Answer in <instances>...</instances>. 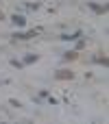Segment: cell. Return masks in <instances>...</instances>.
<instances>
[{"label": "cell", "mask_w": 109, "mask_h": 124, "mask_svg": "<svg viewBox=\"0 0 109 124\" xmlns=\"http://www.w3.org/2000/svg\"><path fill=\"white\" fill-rule=\"evenodd\" d=\"M9 105H11V107H15V109H17V107H22V105H20L15 98H11V100H9Z\"/></svg>", "instance_id": "cell-9"}, {"label": "cell", "mask_w": 109, "mask_h": 124, "mask_svg": "<svg viewBox=\"0 0 109 124\" xmlns=\"http://www.w3.org/2000/svg\"><path fill=\"white\" fill-rule=\"evenodd\" d=\"M37 59H39L37 54H26V57H24V63H35Z\"/></svg>", "instance_id": "cell-7"}, {"label": "cell", "mask_w": 109, "mask_h": 124, "mask_svg": "<svg viewBox=\"0 0 109 124\" xmlns=\"http://www.w3.org/2000/svg\"><path fill=\"white\" fill-rule=\"evenodd\" d=\"M0 20H4V13H2V11H0Z\"/></svg>", "instance_id": "cell-10"}, {"label": "cell", "mask_w": 109, "mask_h": 124, "mask_svg": "<svg viewBox=\"0 0 109 124\" xmlns=\"http://www.w3.org/2000/svg\"><path fill=\"white\" fill-rule=\"evenodd\" d=\"M87 7L94 11V13H98V15H103V13H107V4H96V2H87Z\"/></svg>", "instance_id": "cell-2"}, {"label": "cell", "mask_w": 109, "mask_h": 124, "mask_svg": "<svg viewBox=\"0 0 109 124\" xmlns=\"http://www.w3.org/2000/svg\"><path fill=\"white\" fill-rule=\"evenodd\" d=\"M81 37V31H74V33H70V35H61L59 39H63V41H74V39H79Z\"/></svg>", "instance_id": "cell-5"}, {"label": "cell", "mask_w": 109, "mask_h": 124, "mask_svg": "<svg viewBox=\"0 0 109 124\" xmlns=\"http://www.w3.org/2000/svg\"><path fill=\"white\" fill-rule=\"evenodd\" d=\"M11 22H13L17 28H24V26H26V17H24V15H20V13H13Z\"/></svg>", "instance_id": "cell-3"}, {"label": "cell", "mask_w": 109, "mask_h": 124, "mask_svg": "<svg viewBox=\"0 0 109 124\" xmlns=\"http://www.w3.org/2000/svg\"><path fill=\"white\" fill-rule=\"evenodd\" d=\"M55 78L57 81H72L74 78V72L72 70H57L55 72Z\"/></svg>", "instance_id": "cell-1"}, {"label": "cell", "mask_w": 109, "mask_h": 124, "mask_svg": "<svg viewBox=\"0 0 109 124\" xmlns=\"http://www.w3.org/2000/svg\"><path fill=\"white\" fill-rule=\"evenodd\" d=\"M37 35V31H28V33H15L13 39H33Z\"/></svg>", "instance_id": "cell-4"}, {"label": "cell", "mask_w": 109, "mask_h": 124, "mask_svg": "<svg viewBox=\"0 0 109 124\" xmlns=\"http://www.w3.org/2000/svg\"><path fill=\"white\" fill-rule=\"evenodd\" d=\"M94 61H96V63H103V65H107V57H105V54H103V57H101V54H98V57H94Z\"/></svg>", "instance_id": "cell-8"}, {"label": "cell", "mask_w": 109, "mask_h": 124, "mask_svg": "<svg viewBox=\"0 0 109 124\" xmlns=\"http://www.w3.org/2000/svg\"><path fill=\"white\" fill-rule=\"evenodd\" d=\"M63 59H66V61H74V59H76V50H70V52H66V54H63Z\"/></svg>", "instance_id": "cell-6"}]
</instances>
